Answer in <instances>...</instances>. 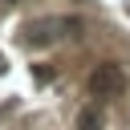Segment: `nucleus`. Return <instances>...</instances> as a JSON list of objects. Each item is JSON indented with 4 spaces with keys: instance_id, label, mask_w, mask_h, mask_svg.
<instances>
[{
    "instance_id": "f257e3e1",
    "label": "nucleus",
    "mask_w": 130,
    "mask_h": 130,
    "mask_svg": "<svg viewBox=\"0 0 130 130\" xmlns=\"http://www.w3.org/2000/svg\"><path fill=\"white\" fill-rule=\"evenodd\" d=\"M77 28H81L77 16H41V20L24 24V45H53V41H61Z\"/></svg>"
},
{
    "instance_id": "f03ea898",
    "label": "nucleus",
    "mask_w": 130,
    "mask_h": 130,
    "mask_svg": "<svg viewBox=\"0 0 130 130\" xmlns=\"http://www.w3.org/2000/svg\"><path fill=\"white\" fill-rule=\"evenodd\" d=\"M85 85H89V93H93V98H114V93L122 89V69H118L114 61H102V65H93V69H89Z\"/></svg>"
},
{
    "instance_id": "7ed1b4c3",
    "label": "nucleus",
    "mask_w": 130,
    "mask_h": 130,
    "mask_svg": "<svg viewBox=\"0 0 130 130\" xmlns=\"http://www.w3.org/2000/svg\"><path fill=\"white\" fill-rule=\"evenodd\" d=\"M77 130H102V114H98L93 106H85V110L77 114Z\"/></svg>"
}]
</instances>
